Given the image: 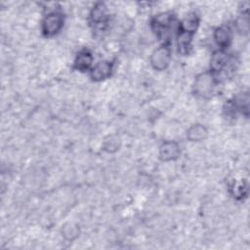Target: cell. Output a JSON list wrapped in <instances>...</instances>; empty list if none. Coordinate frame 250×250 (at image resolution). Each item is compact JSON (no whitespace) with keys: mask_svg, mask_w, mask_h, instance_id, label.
Masks as SVG:
<instances>
[{"mask_svg":"<svg viewBox=\"0 0 250 250\" xmlns=\"http://www.w3.org/2000/svg\"><path fill=\"white\" fill-rule=\"evenodd\" d=\"M80 234V229L77 224L68 222L64 224L62 228V235L64 240L68 242H72L75 240Z\"/></svg>","mask_w":250,"mask_h":250,"instance_id":"cell-12","label":"cell"},{"mask_svg":"<svg viewBox=\"0 0 250 250\" xmlns=\"http://www.w3.org/2000/svg\"><path fill=\"white\" fill-rule=\"evenodd\" d=\"M113 70V62L109 61H102L96 63L90 69V77L95 82H101L107 79Z\"/></svg>","mask_w":250,"mask_h":250,"instance_id":"cell-5","label":"cell"},{"mask_svg":"<svg viewBox=\"0 0 250 250\" xmlns=\"http://www.w3.org/2000/svg\"><path fill=\"white\" fill-rule=\"evenodd\" d=\"M121 146V140L117 135H108L103 143V148L108 153L116 152Z\"/></svg>","mask_w":250,"mask_h":250,"instance_id":"cell-14","label":"cell"},{"mask_svg":"<svg viewBox=\"0 0 250 250\" xmlns=\"http://www.w3.org/2000/svg\"><path fill=\"white\" fill-rule=\"evenodd\" d=\"M213 37L216 44L221 48V50H224L231 42V38H232L231 29L227 25L219 26L215 29Z\"/></svg>","mask_w":250,"mask_h":250,"instance_id":"cell-8","label":"cell"},{"mask_svg":"<svg viewBox=\"0 0 250 250\" xmlns=\"http://www.w3.org/2000/svg\"><path fill=\"white\" fill-rule=\"evenodd\" d=\"M192 35L193 34H191V33L179 30L177 45H178V51L182 55H187L188 53L190 46H191Z\"/></svg>","mask_w":250,"mask_h":250,"instance_id":"cell-13","label":"cell"},{"mask_svg":"<svg viewBox=\"0 0 250 250\" xmlns=\"http://www.w3.org/2000/svg\"><path fill=\"white\" fill-rule=\"evenodd\" d=\"M63 26V16L60 12H51L47 14L41 23V30L45 37L57 35Z\"/></svg>","mask_w":250,"mask_h":250,"instance_id":"cell-2","label":"cell"},{"mask_svg":"<svg viewBox=\"0 0 250 250\" xmlns=\"http://www.w3.org/2000/svg\"><path fill=\"white\" fill-rule=\"evenodd\" d=\"M216 79L211 71L199 73L193 82V93L199 98H209L215 88Z\"/></svg>","mask_w":250,"mask_h":250,"instance_id":"cell-1","label":"cell"},{"mask_svg":"<svg viewBox=\"0 0 250 250\" xmlns=\"http://www.w3.org/2000/svg\"><path fill=\"white\" fill-rule=\"evenodd\" d=\"M231 107L234 110L240 111L245 117H248V115H249V94H248V92L246 91V92L237 94L233 98Z\"/></svg>","mask_w":250,"mask_h":250,"instance_id":"cell-10","label":"cell"},{"mask_svg":"<svg viewBox=\"0 0 250 250\" xmlns=\"http://www.w3.org/2000/svg\"><path fill=\"white\" fill-rule=\"evenodd\" d=\"M187 139L190 142H201L208 136L207 128L202 124H193L187 130Z\"/></svg>","mask_w":250,"mask_h":250,"instance_id":"cell-11","label":"cell"},{"mask_svg":"<svg viewBox=\"0 0 250 250\" xmlns=\"http://www.w3.org/2000/svg\"><path fill=\"white\" fill-rule=\"evenodd\" d=\"M90 21L95 25H101L106 22L107 13L106 7L104 3H97L90 13Z\"/></svg>","mask_w":250,"mask_h":250,"instance_id":"cell-9","label":"cell"},{"mask_svg":"<svg viewBox=\"0 0 250 250\" xmlns=\"http://www.w3.org/2000/svg\"><path fill=\"white\" fill-rule=\"evenodd\" d=\"M229 62V58L228 54L224 50L215 51L210 60V71L215 75V73H219L223 71Z\"/></svg>","mask_w":250,"mask_h":250,"instance_id":"cell-6","label":"cell"},{"mask_svg":"<svg viewBox=\"0 0 250 250\" xmlns=\"http://www.w3.org/2000/svg\"><path fill=\"white\" fill-rule=\"evenodd\" d=\"M235 26L237 31H239L242 34H247L249 31V21H248L247 15L242 14V17L236 20Z\"/></svg>","mask_w":250,"mask_h":250,"instance_id":"cell-16","label":"cell"},{"mask_svg":"<svg viewBox=\"0 0 250 250\" xmlns=\"http://www.w3.org/2000/svg\"><path fill=\"white\" fill-rule=\"evenodd\" d=\"M171 62V50L166 45H161L151 53L149 62L153 69L157 71L165 70Z\"/></svg>","mask_w":250,"mask_h":250,"instance_id":"cell-3","label":"cell"},{"mask_svg":"<svg viewBox=\"0 0 250 250\" xmlns=\"http://www.w3.org/2000/svg\"><path fill=\"white\" fill-rule=\"evenodd\" d=\"M92 63H93L92 53L87 49H83L77 54L74 60L73 67L78 71L85 72L92 68Z\"/></svg>","mask_w":250,"mask_h":250,"instance_id":"cell-7","label":"cell"},{"mask_svg":"<svg viewBox=\"0 0 250 250\" xmlns=\"http://www.w3.org/2000/svg\"><path fill=\"white\" fill-rule=\"evenodd\" d=\"M181 155L180 145L175 141H166L161 144L158 150L159 159L162 162L177 160Z\"/></svg>","mask_w":250,"mask_h":250,"instance_id":"cell-4","label":"cell"},{"mask_svg":"<svg viewBox=\"0 0 250 250\" xmlns=\"http://www.w3.org/2000/svg\"><path fill=\"white\" fill-rule=\"evenodd\" d=\"M199 24V20L196 16H189L186 18L179 25L180 31L188 32L191 34H194Z\"/></svg>","mask_w":250,"mask_h":250,"instance_id":"cell-15","label":"cell"}]
</instances>
